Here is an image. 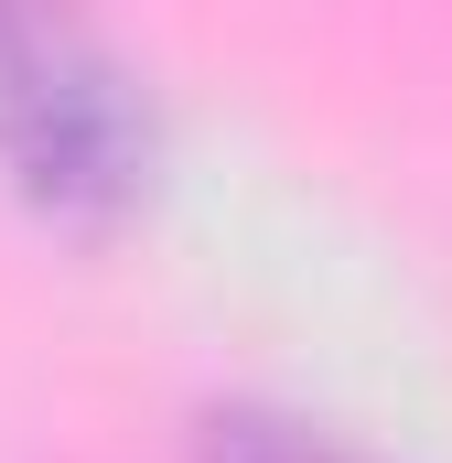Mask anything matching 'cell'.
<instances>
[{"label":"cell","mask_w":452,"mask_h":463,"mask_svg":"<svg viewBox=\"0 0 452 463\" xmlns=\"http://www.w3.org/2000/svg\"><path fill=\"white\" fill-rule=\"evenodd\" d=\"M194 463H388V453L344 442L324 420H291V410L237 399V410H205V420H194Z\"/></svg>","instance_id":"7a4b0ae2"},{"label":"cell","mask_w":452,"mask_h":463,"mask_svg":"<svg viewBox=\"0 0 452 463\" xmlns=\"http://www.w3.org/2000/svg\"><path fill=\"white\" fill-rule=\"evenodd\" d=\"M0 184L87 248L162 194V109L76 0H0Z\"/></svg>","instance_id":"6da1fadb"}]
</instances>
